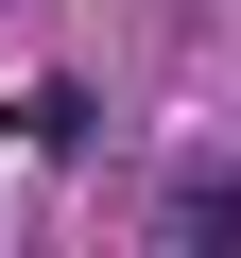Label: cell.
I'll return each mask as SVG.
<instances>
[{"instance_id":"6da1fadb","label":"cell","mask_w":241,"mask_h":258,"mask_svg":"<svg viewBox=\"0 0 241 258\" xmlns=\"http://www.w3.org/2000/svg\"><path fill=\"white\" fill-rule=\"evenodd\" d=\"M155 258H241V172H172V207H155Z\"/></svg>"}]
</instances>
